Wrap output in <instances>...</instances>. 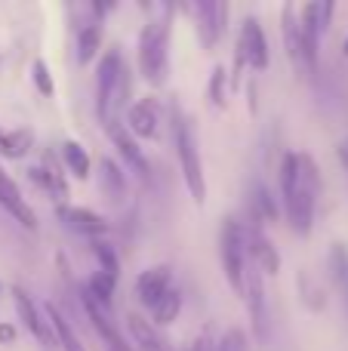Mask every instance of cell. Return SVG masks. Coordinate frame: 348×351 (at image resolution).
Listing matches in <instances>:
<instances>
[{"label":"cell","mask_w":348,"mask_h":351,"mask_svg":"<svg viewBox=\"0 0 348 351\" xmlns=\"http://www.w3.org/2000/svg\"><path fill=\"white\" fill-rule=\"evenodd\" d=\"M166 290H173V271H170V265L145 268V271L136 278V296H139V302L145 305V308H154Z\"/></svg>","instance_id":"cell-12"},{"label":"cell","mask_w":348,"mask_h":351,"mask_svg":"<svg viewBox=\"0 0 348 351\" xmlns=\"http://www.w3.org/2000/svg\"><path fill=\"white\" fill-rule=\"evenodd\" d=\"M219 259H222V274H225L228 287L240 296L244 271H247V265H250V250H247V225L240 222V219H234V216L222 219Z\"/></svg>","instance_id":"cell-5"},{"label":"cell","mask_w":348,"mask_h":351,"mask_svg":"<svg viewBox=\"0 0 348 351\" xmlns=\"http://www.w3.org/2000/svg\"><path fill=\"white\" fill-rule=\"evenodd\" d=\"M114 287H117L114 278H108V274L96 271V274L90 278V284H86V290H90L102 305H108V308H111V299H114Z\"/></svg>","instance_id":"cell-29"},{"label":"cell","mask_w":348,"mask_h":351,"mask_svg":"<svg viewBox=\"0 0 348 351\" xmlns=\"http://www.w3.org/2000/svg\"><path fill=\"white\" fill-rule=\"evenodd\" d=\"M127 330L133 336V342L139 346V351H170L160 339L158 327L151 321H145L142 315H127Z\"/></svg>","instance_id":"cell-18"},{"label":"cell","mask_w":348,"mask_h":351,"mask_svg":"<svg viewBox=\"0 0 348 351\" xmlns=\"http://www.w3.org/2000/svg\"><path fill=\"white\" fill-rule=\"evenodd\" d=\"M225 65H216L213 74H210V99H213L216 108H225L228 105V90H225Z\"/></svg>","instance_id":"cell-30"},{"label":"cell","mask_w":348,"mask_h":351,"mask_svg":"<svg viewBox=\"0 0 348 351\" xmlns=\"http://www.w3.org/2000/svg\"><path fill=\"white\" fill-rule=\"evenodd\" d=\"M333 16V3H308L299 10V25H302V56H306V71H318V49L321 37H324L327 25Z\"/></svg>","instance_id":"cell-6"},{"label":"cell","mask_w":348,"mask_h":351,"mask_svg":"<svg viewBox=\"0 0 348 351\" xmlns=\"http://www.w3.org/2000/svg\"><path fill=\"white\" fill-rule=\"evenodd\" d=\"M92 256H96V262H99V271L117 280V274H121V259H117L114 247L102 243V241H92Z\"/></svg>","instance_id":"cell-27"},{"label":"cell","mask_w":348,"mask_h":351,"mask_svg":"<svg viewBox=\"0 0 348 351\" xmlns=\"http://www.w3.org/2000/svg\"><path fill=\"white\" fill-rule=\"evenodd\" d=\"M59 219L71 231H77V234H86V237H99V234H105V231H108V222H105V216H99L96 210H86V206H62Z\"/></svg>","instance_id":"cell-15"},{"label":"cell","mask_w":348,"mask_h":351,"mask_svg":"<svg viewBox=\"0 0 348 351\" xmlns=\"http://www.w3.org/2000/svg\"><path fill=\"white\" fill-rule=\"evenodd\" d=\"M0 293H3V287H0Z\"/></svg>","instance_id":"cell-37"},{"label":"cell","mask_w":348,"mask_h":351,"mask_svg":"<svg viewBox=\"0 0 348 351\" xmlns=\"http://www.w3.org/2000/svg\"><path fill=\"white\" fill-rule=\"evenodd\" d=\"M240 296H244L247 315H250V327L256 333L259 342H269V299H265V284H262V271L256 265H247L244 271V287H240Z\"/></svg>","instance_id":"cell-7"},{"label":"cell","mask_w":348,"mask_h":351,"mask_svg":"<svg viewBox=\"0 0 348 351\" xmlns=\"http://www.w3.org/2000/svg\"><path fill=\"white\" fill-rule=\"evenodd\" d=\"M127 96H129V68L123 65V56L117 49H108L102 56L99 77H96V111H99V121L105 123V130L121 123L117 111L123 108Z\"/></svg>","instance_id":"cell-2"},{"label":"cell","mask_w":348,"mask_h":351,"mask_svg":"<svg viewBox=\"0 0 348 351\" xmlns=\"http://www.w3.org/2000/svg\"><path fill=\"white\" fill-rule=\"evenodd\" d=\"M345 56H348V40H345Z\"/></svg>","instance_id":"cell-36"},{"label":"cell","mask_w":348,"mask_h":351,"mask_svg":"<svg viewBox=\"0 0 348 351\" xmlns=\"http://www.w3.org/2000/svg\"><path fill=\"white\" fill-rule=\"evenodd\" d=\"M281 194L290 228L299 237L312 234L314 204L321 194V173L308 154H287L281 160Z\"/></svg>","instance_id":"cell-1"},{"label":"cell","mask_w":348,"mask_h":351,"mask_svg":"<svg viewBox=\"0 0 348 351\" xmlns=\"http://www.w3.org/2000/svg\"><path fill=\"white\" fill-rule=\"evenodd\" d=\"M139 71L151 86H164L170 74V12L164 19H148L139 34Z\"/></svg>","instance_id":"cell-3"},{"label":"cell","mask_w":348,"mask_h":351,"mask_svg":"<svg viewBox=\"0 0 348 351\" xmlns=\"http://www.w3.org/2000/svg\"><path fill=\"white\" fill-rule=\"evenodd\" d=\"M216 351H247V333L238 327H232L219 342H216Z\"/></svg>","instance_id":"cell-32"},{"label":"cell","mask_w":348,"mask_h":351,"mask_svg":"<svg viewBox=\"0 0 348 351\" xmlns=\"http://www.w3.org/2000/svg\"><path fill=\"white\" fill-rule=\"evenodd\" d=\"M250 213H253V219H259V222H277V204L265 185H256V191H253Z\"/></svg>","instance_id":"cell-26"},{"label":"cell","mask_w":348,"mask_h":351,"mask_svg":"<svg viewBox=\"0 0 348 351\" xmlns=\"http://www.w3.org/2000/svg\"><path fill=\"white\" fill-rule=\"evenodd\" d=\"M345 302H348V287H345Z\"/></svg>","instance_id":"cell-35"},{"label":"cell","mask_w":348,"mask_h":351,"mask_svg":"<svg viewBox=\"0 0 348 351\" xmlns=\"http://www.w3.org/2000/svg\"><path fill=\"white\" fill-rule=\"evenodd\" d=\"M191 351H216V339H213V327H203L201 336L191 342Z\"/></svg>","instance_id":"cell-33"},{"label":"cell","mask_w":348,"mask_h":351,"mask_svg":"<svg viewBox=\"0 0 348 351\" xmlns=\"http://www.w3.org/2000/svg\"><path fill=\"white\" fill-rule=\"evenodd\" d=\"M12 302H16V311H18V317H22V324L28 327V333L34 336L43 348H53L55 346V333H53V327H49V321H47V311L37 308L34 299H31L22 287H12Z\"/></svg>","instance_id":"cell-9"},{"label":"cell","mask_w":348,"mask_h":351,"mask_svg":"<svg viewBox=\"0 0 348 351\" xmlns=\"http://www.w3.org/2000/svg\"><path fill=\"white\" fill-rule=\"evenodd\" d=\"M0 206H3L6 213H12V216L18 219V225H25V228H37V219H34V210H31L28 204H25L22 191H18V185L12 182V176L0 167Z\"/></svg>","instance_id":"cell-14"},{"label":"cell","mask_w":348,"mask_h":351,"mask_svg":"<svg viewBox=\"0 0 348 351\" xmlns=\"http://www.w3.org/2000/svg\"><path fill=\"white\" fill-rule=\"evenodd\" d=\"M247 250H250V262L262 274L281 271V253H277L269 237L262 234V222H259V219H253V225L247 228Z\"/></svg>","instance_id":"cell-11"},{"label":"cell","mask_w":348,"mask_h":351,"mask_svg":"<svg viewBox=\"0 0 348 351\" xmlns=\"http://www.w3.org/2000/svg\"><path fill=\"white\" fill-rule=\"evenodd\" d=\"M31 77H34V86L40 96H53L55 93V84H53V74H49L47 62L43 59H34V65H31Z\"/></svg>","instance_id":"cell-31"},{"label":"cell","mask_w":348,"mask_h":351,"mask_svg":"<svg viewBox=\"0 0 348 351\" xmlns=\"http://www.w3.org/2000/svg\"><path fill=\"white\" fill-rule=\"evenodd\" d=\"M31 179L37 182V185L40 188H47L49 194H53V197H68V185H65V176L59 173V164H55V158L53 154H47V158H43V167H31Z\"/></svg>","instance_id":"cell-19"},{"label":"cell","mask_w":348,"mask_h":351,"mask_svg":"<svg viewBox=\"0 0 348 351\" xmlns=\"http://www.w3.org/2000/svg\"><path fill=\"white\" fill-rule=\"evenodd\" d=\"M102 191L111 200H121L123 191H127V176L111 158H102Z\"/></svg>","instance_id":"cell-24"},{"label":"cell","mask_w":348,"mask_h":351,"mask_svg":"<svg viewBox=\"0 0 348 351\" xmlns=\"http://www.w3.org/2000/svg\"><path fill=\"white\" fill-rule=\"evenodd\" d=\"M0 342H3V346L16 342V327H12V324H0Z\"/></svg>","instance_id":"cell-34"},{"label":"cell","mask_w":348,"mask_h":351,"mask_svg":"<svg viewBox=\"0 0 348 351\" xmlns=\"http://www.w3.org/2000/svg\"><path fill=\"white\" fill-rule=\"evenodd\" d=\"M47 321H49V327H53V333H55V346H62L65 351H86L84 342H80L77 333H74V327L68 324V317L62 315L55 305H47Z\"/></svg>","instance_id":"cell-20"},{"label":"cell","mask_w":348,"mask_h":351,"mask_svg":"<svg viewBox=\"0 0 348 351\" xmlns=\"http://www.w3.org/2000/svg\"><path fill=\"white\" fill-rule=\"evenodd\" d=\"M195 22H197V37L207 49H216L225 34L228 25V3H216V0H207V3L195 6Z\"/></svg>","instance_id":"cell-10"},{"label":"cell","mask_w":348,"mask_h":351,"mask_svg":"<svg viewBox=\"0 0 348 351\" xmlns=\"http://www.w3.org/2000/svg\"><path fill=\"white\" fill-rule=\"evenodd\" d=\"M62 160H65L68 173L77 176V179L90 176V154H86L84 145H77V142H65V145H62Z\"/></svg>","instance_id":"cell-25"},{"label":"cell","mask_w":348,"mask_h":351,"mask_svg":"<svg viewBox=\"0 0 348 351\" xmlns=\"http://www.w3.org/2000/svg\"><path fill=\"white\" fill-rule=\"evenodd\" d=\"M34 145V130H12V133H0V154L10 160H18L31 152Z\"/></svg>","instance_id":"cell-21"},{"label":"cell","mask_w":348,"mask_h":351,"mask_svg":"<svg viewBox=\"0 0 348 351\" xmlns=\"http://www.w3.org/2000/svg\"><path fill=\"white\" fill-rule=\"evenodd\" d=\"M327 265H330V271H333V280H336V284L345 290V287H348V247H345V243H333Z\"/></svg>","instance_id":"cell-28"},{"label":"cell","mask_w":348,"mask_h":351,"mask_svg":"<svg viewBox=\"0 0 348 351\" xmlns=\"http://www.w3.org/2000/svg\"><path fill=\"white\" fill-rule=\"evenodd\" d=\"M179 315H182V293L179 290H166L164 296H160V302L151 308L154 327H170Z\"/></svg>","instance_id":"cell-22"},{"label":"cell","mask_w":348,"mask_h":351,"mask_svg":"<svg viewBox=\"0 0 348 351\" xmlns=\"http://www.w3.org/2000/svg\"><path fill=\"white\" fill-rule=\"evenodd\" d=\"M108 136H111V142L117 145L121 158L127 160L129 170L139 176V179H148V160H145V154H142V148L136 145V139L127 133V127H123V123H114V127H108Z\"/></svg>","instance_id":"cell-16"},{"label":"cell","mask_w":348,"mask_h":351,"mask_svg":"<svg viewBox=\"0 0 348 351\" xmlns=\"http://www.w3.org/2000/svg\"><path fill=\"white\" fill-rule=\"evenodd\" d=\"M281 31H284V47H287V59L296 71H306V56H302V25L296 3H284L281 10Z\"/></svg>","instance_id":"cell-13"},{"label":"cell","mask_w":348,"mask_h":351,"mask_svg":"<svg viewBox=\"0 0 348 351\" xmlns=\"http://www.w3.org/2000/svg\"><path fill=\"white\" fill-rule=\"evenodd\" d=\"M99 49H102V28H99V25L80 28V34H77V62L80 65H90L99 56Z\"/></svg>","instance_id":"cell-23"},{"label":"cell","mask_w":348,"mask_h":351,"mask_svg":"<svg viewBox=\"0 0 348 351\" xmlns=\"http://www.w3.org/2000/svg\"><path fill=\"white\" fill-rule=\"evenodd\" d=\"M158 102L154 99H139V102L129 108V117L123 127H129V133L139 136V139H154L158 136Z\"/></svg>","instance_id":"cell-17"},{"label":"cell","mask_w":348,"mask_h":351,"mask_svg":"<svg viewBox=\"0 0 348 351\" xmlns=\"http://www.w3.org/2000/svg\"><path fill=\"white\" fill-rule=\"evenodd\" d=\"M173 139H176L179 167H182L191 200H195V204H207V176H203L201 148H197L195 127H191V121L182 111H173Z\"/></svg>","instance_id":"cell-4"},{"label":"cell","mask_w":348,"mask_h":351,"mask_svg":"<svg viewBox=\"0 0 348 351\" xmlns=\"http://www.w3.org/2000/svg\"><path fill=\"white\" fill-rule=\"evenodd\" d=\"M240 68H253V71H265L269 68V40H265V31L256 16H247L244 25H240L238 71Z\"/></svg>","instance_id":"cell-8"}]
</instances>
